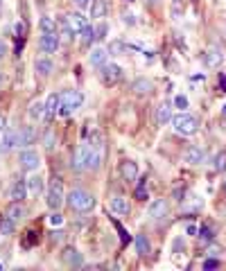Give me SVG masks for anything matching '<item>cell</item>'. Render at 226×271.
I'll return each mask as SVG.
<instances>
[{
    "instance_id": "e575fe53",
    "label": "cell",
    "mask_w": 226,
    "mask_h": 271,
    "mask_svg": "<svg viewBox=\"0 0 226 271\" xmlns=\"http://www.w3.org/2000/svg\"><path fill=\"white\" fill-rule=\"evenodd\" d=\"M213 238H215L213 228H210V226H201L199 228V239H204V242H213Z\"/></svg>"
},
{
    "instance_id": "f6af8a7d",
    "label": "cell",
    "mask_w": 226,
    "mask_h": 271,
    "mask_svg": "<svg viewBox=\"0 0 226 271\" xmlns=\"http://www.w3.org/2000/svg\"><path fill=\"white\" fill-rule=\"evenodd\" d=\"M61 239H64V233H61V231H54V233H52V242H61Z\"/></svg>"
},
{
    "instance_id": "60d3db41",
    "label": "cell",
    "mask_w": 226,
    "mask_h": 271,
    "mask_svg": "<svg viewBox=\"0 0 226 271\" xmlns=\"http://www.w3.org/2000/svg\"><path fill=\"white\" fill-rule=\"evenodd\" d=\"M50 224H52V226H61V224H64V217H61V212H52V215H50Z\"/></svg>"
},
{
    "instance_id": "7bdbcfd3",
    "label": "cell",
    "mask_w": 226,
    "mask_h": 271,
    "mask_svg": "<svg viewBox=\"0 0 226 271\" xmlns=\"http://www.w3.org/2000/svg\"><path fill=\"white\" fill-rule=\"evenodd\" d=\"M174 104L179 106V109H188V97H186V95H176Z\"/></svg>"
},
{
    "instance_id": "11a10c76",
    "label": "cell",
    "mask_w": 226,
    "mask_h": 271,
    "mask_svg": "<svg viewBox=\"0 0 226 271\" xmlns=\"http://www.w3.org/2000/svg\"><path fill=\"white\" fill-rule=\"evenodd\" d=\"M224 113H226V104H224Z\"/></svg>"
},
{
    "instance_id": "f546056e",
    "label": "cell",
    "mask_w": 226,
    "mask_h": 271,
    "mask_svg": "<svg viewBox=\"0 0 226 271\" xmlns=\"http://www.w3.org/2000/svg\"><path fill=\"white\" fill-rule=\"evenodd\" d=\"M14 228H16V222H12L9 217H2V219H0V233H2V235H9V233H14Z\"/></svg>"
},
{
    "instance_id": "f35d334b",
    "label": "cell",
    "mask_w": 226,
    "mask_h": 271,
    "mask_svg": "<svg viewBox=\"0 0 226 271\" xmlns=\"http://www.w3.org/2000/svg\"><path fill=\"white\" fill-rule=\"evenodd\" d=\"M82 34H84V43H86V46L95 41V34H93V27H86V30H84Z\"/></svg>"
},
{
    "instance_id": "7402d4cb",
    "label": "cell",
    "mask_w": 226,
    "mask_h": 271,
    "mask_svg": "<svg viewBox=\"0 0 226 271\" xmlns=\"http://www.w3.org/2000/svg\"><path fill=\"white\" fill-rule=\"evenodd\" d=\"M106 57H109V52H106L104 48H95V50L88 54V64H90V66L100 68V66H104V64H106Z\"/></svg>"
},
{
    "instance_id": "cb8c5ba5",
    "label": "cell",
    "mask_w": 226,
    "mask_h": 271,
    "mask_svg": "<svg viewBox=\"0 0 226 271\" xmlns=\"http://www.w3.org/2000/svg\"><path fill=\"white\" fill-rule=\"evenodd\" d=\"M136 251L140 258H147L149 253H152V244H149L147 235H136Z\"/></svg>"
},
{
    "instance_id": "db71d44e",
    "label": "cell",
    "mask_w": 226,
    "mask_h": 271,
    "mask_svg": "<svg viewBox=\"0 0 226 271\" xmlns=\"http://www.w3.org/2000/svg\"><path fill=\"white\" fill-rule=\"evenodd\" d=\"M224 192H226V181H224Z\"/></svg>"
},
{
    "instance_id": "44dd1931",
    "label": "cell",
    "mask_w": 226,
    "mask_h": 271,
    "mask_svg": "<svg viewBox=\"0 0 226 271\" xmlns=\"http://www.w3.org/2000/svg\"><path fill=\"white\" fill-rule=\"evenodd\" d=\"M172 120V106L168 104V102H163V104H158V109H156V122L161 127H165Z\"/></svg>"
},
{
    "instance_id": "ee69618b",
    "label": "cell",
    "mask_w": 226,
    "mask_h": 271,
    "mask_svg": "<svg viewBox=\"0 0 226 271\" xmlns=\"http://www.w3.org/2000/svg\"><path fill=\"white\" fill-rule=\"evenodd\" d=\"M116 228L120 231V235H122V244H127V242H129V238H127V231H124V228L118 224V222H116Z\"/></svg>"
},
{
    "instance_id": "2e32d148",
    "label": "cell",
    "mask_w": 226,
    "mask_h": 271,
    "mask_svg": "<svg viewBox=\"0 0 226 271\" xmlns=\"http://www.w3.org/2000/svg\"><path fill=\"white\" fill-rule=\"evenodd\" d=\"M18 147V131H7L5 138L0 140V152L2 154H9L12 149Z\"/></svg>"
},
{
    "instance_id": "681fc988",
    "label": "cell",
    "mask_w": 226,
    "mask_h": 271,
    "mask_svg": "<svg viewBox=\"0 0 226 271\" xmlns=\"http://www.w3.org/2000/svg\"><path fill=\"white\" fill-rule=\"evenodd\" d=\"M220 88H222V91H226V75H224V77H222V80H220Z\"/></svg>"
},
{
    "instance_id": "9c48e42d",
    "label": "cell",
    "mask_w": 226,
    "mask_h": 271,
    "mask_svg": "<svg viewBox=\"0 0 226 271\" xmlns=\"http://www.w3.org/2000/svg\"><path fill=\"white\" fill-rule=\"evenodd\" d=\"M168 212H170L168 199H154V201L149 204V217H152V219H163V217H168Z\"/></svg>"
},
{
    "instance_id": "4316f807",
    "label": "cell",
    "mask_w": 226,
    "mask_h": 271,
    "mask_svg": "<svg viewBox=\"0 0 226 271\" xmlns=\"http://www.w3.org/2000/svg\"><path fill=\"white\" fill-rule=\"evenodd\" d=\"M45 113V102H41V99H36V102H32L30 104V111H27V115L32 120H41Z\"/></svg>"
},
{
    "instance_id": "ba28073f",
    "label": "cell",
    "mask_w": 226,
    "mask_h": 271,
    "mask_svg": "<svg viewBox=\"0 0 226 271\" xmlns=\"http://www.w3.org/2000/svg\"><path fill=\"white\" fill-rule=\"evenodd\" d=\"M18 163L23 167V172H34L41 165V159H39V154L32 152V149H23L18 156Z\"/></svg>"
},
{
    "instance_id": "5bb4252c",
    "label": "cell",
    "mask_w": 226,
    "mask_h": 271,
    "mask_svg": "<svg viewBox=\"0 0 226 271\" xmlns=\"http://www.w3.org/2000/svg\"><path fill=\"white\" fill-rule=\"evenodd\" d=\"M27 192H30V188H27V181L18 179L12 183V190H9V199L12 201H23V199L27 197Z\"/></svg>"
},
{
    "instance_id": "7dc6e473",
    "label": "cell",
    "mask_w": 226,
    "mask_h": 271,
    "mask_svg": "<svg viewBox=\"0 0 226 271\" xmlns=\"http://www.w3.org/2000/svg\"><path fill=\"white\" fill-rule=\"evenodd\" d=\"M75 2H77L79 7H88L90 5V0H75Z\"/></svg>"
},
{
    "instance_id": "f1b7e54d",
    "label": "cell",
    "mask_w": 226,
    "mask_h": 271,
    "mask_svg": "<svg viewBox=\"0 0 226 271\" xmlns=\"http://www.w3.org/2000/svg\"><path fill=\"white\" fill-rule=\"evenodd\" d=\"M41 30L43 32H54L57 30V20L52 16H41Z\"/></svg>"
},
{
    "instance_id": "74e56055",
    "label": "cell",
    "mask_w": 226,
    "mask_h": 271,
    "mask_svg": "<svg viewBox=\"0 0 226 271\" xmlns=\"http://www.w3.org/2000/svg\"><path fill=\"white\" fill-rule=\"evenodd\" d=\"M43 143H45V149H52V147H54V143H57V138H54V133H52V131H48V133H45Z\"/></svg>"
},
{
    "instance_id": "ac0fdd59",
    "label": "cell",
    "mask_w": 226,
    "mask_h": 271,
    "mask_svg": "<svg viewBox=\"0 0 226 271\" xmlns=\"http://www.w3.org/2000/svg\"><path fill=\"white\" fill-rule=\"evenodd\" d=\"M183 160H186L188 165H199V163H204V149H199V147H188L186 154H183Z\"/></svg>"
},
{
    "instance_id": "f907efd6",
    "label": "cell",
    "mask_w": 226,
    "mask_h": 271,
    "mask_svg": "<svg viewBox=\"0 0 226 271\" xmlns=\"http://www.w3.org/2000/svg\"><path fill=\"white\" fill-rule=\"evenodd\" d=\"M5 50H7V46H5V41H0V57L5 54Z\"/></svg>"
},
{
    "instance_id": "1f68e13d",
    "label": "cell",
    "mask_w": 226,
    "mask_h": 271,
    "mask_svg": "<svg viewBox=\"0 0 226 271\" xmlns=\"http://www.w3.org/2000/svg\"><path fill=\"white\" fill-rule=\"evenodd\" d=\"M145 181H147V179H142L140 183L136 185V192H134V194H136V199H140V201L149 199V194H147V183H145Z\"/></svg>"
},
{
    "instance_id": "836d02e7",
    "label": "cell",
    "mask_w": 226,
    "mask_h": 271,
    "mask_svg": "<svg viewBox=\"0 0 226 271\" xmlns=\"http://www.w3.org/2000/svg\"><path fill=\"white\" fill-rule=\"evenodd\" d=\"M106 32H109L106 23H97V27L93 30V34H95V41H104V39H106Z\"/></svg>"
},
{
    "instance_id": "7c38bea8",
    "label": "cell",
    "mask_w": 226,
    "mask_h": 271,
    "mask_svg": "<svg viewBox=\"0 0 226 271\" xmlns=\"http://www.w3.org/2000/svg\"><path fill=\"white\" fill-rule=\"evenodd\" d=\"M66 23H68V27L72 30V34H82L88 27V23H86V18L82 16L79 12H72V14H68L66 16Z\"/></svg>"
},
{
    "instance_id": "8fae6325",
    "label": "cell",
    "mask_w": 226,
    "mask_h": 271,
    "mask_svg": "<svg viewBox=\"0 0 226 271\" xmlns=\"http://www.w3.org/2000/svg\"><path fill=\"white\" fill-rule=\"evenodd\" d=\"M39 46L45 54H52L59 48V36L54 32H43L41 34V39H39Z\"/></svg>"
},
{
    "instance_id": "5b68a950",
    "label": "cell",
    "mask_w": 226,
    "mask_h": 271,
    "mask_svg": "<svg viewBox=\"0 0 226 271\" xmlns=\"http://www.w3.org/2000/svg\"><path fill=\"white\" fill-rule=\"evenodd\" d=\"M100 80L106 86H113V84H118L122 80V68L118 64H104V66H100Z\"/></svg>"
},
{
    "instance_id": "9a60e30c",
    "label": "cell",
    "mask_w": 226,
    "mask_h": 271,
    "mask_svg": "<svg viewBox=\"0 0 226 271\" xmlns=\"http://www.w3.org/2000/svg\"><path fill=\"white\" fill-rule=\"evenodd\" d=\"M57 113H59V95H57V93H52L50 97L45 99V113H43V120H45V122H52Z\"/></svg>"
},
{
    "instance_id": "d6a6232c",
    "label": "cell",
    "mask_w": 226,
    "mask_h": 271,
    "mask_svg": "<svg viewBox=\"0 0 226 271\" xmlns=\"http://www.w3.org/2000/svg\"><path fill=\"white\" fill-rule=\"evenodd\" d=\"M102 133L100 131H93L90 133V149H97V152H102Z\"/></svg>"
},
{
    "instance_id": "d6986e66",
    "label": "cell",
    "mask_w": 226,
    "mask_h": 271,
    "mask_svg": "<svg viewBox=\"0 0 226 271\" xmlns=\"http://www.w3.org/2000/svg\"><path fill=\"white\" fill-rule=\"evenodd\" d=\"M111 210L116 212V215H127L129 212V199L122 197V194H116V197L111 199Z\"/></svg>"
},
{
    "instance_id": "30bf717a",
    "label": "cell",
    "mask_w": 226,
    "mask_h": 271,
    "mask_svg": "<svg viewBox=\"0 0 226 271\" xmlns=\"http://www.w3.org/2000/svg\"><path fill=\"white\" fill-rule=\"evenodd\" d=\"M61 260H64L68 267H75V269L84 265V258H82V253H79L75 246H66L64 253H61Z\"/></svg>"
},
{
    "instance_id": "ab89813d",
    "label": "cell",
    "mask_w": 226,
    "mask_h": 271,
    "mask_svg": "<svg viewBox=\"0 0 226 271\" xmlns=\"http://www.w3.org/2000/svg\"><path fill=\"white\" fill-rule=\"evenodd\" d=\"M122 23L124 25H136V16L131 12H122Z\"/></svg>"
},
{
    "instance_id": "b9f144b4",
    "label": "cell",
    "mask_w": 226,
    "mask_h": 271,
    "mask_svg": "<svg viewBox=\"0 0 226 271\" xmlns=\"http://www.w3.org/2000/svg\"><path fill=\"white\" fill-rule=\"evenodd\" d=\"M217 267H222V262L220 260H204V269H217Z\"/></svg>"
},
{
    "instance_id": "8992f818",
    "label": "cell",
    "mask_w": 226,
    "mask_h": 271,
    "mask_svg": "<svg viewBox=\"0 0 226 271\" xmlns=\"http://www.w3.org/2000/svg\"><path fill=\"white\" fill-rule=\"evenodd\" d=\"M201 59H204V66L206 68H220L224 64V50L220 46H208L204 50V57Z\"/></svg>"
},
{
    "instance_id": "bcb514c9",
    "label": "cell",
    "mask_w": 226,
    "mask_h": 271,
    "mask_svg": "<svg viewBox=\"0 0 226 271\" xmlns=\"http://www.w3.org/2000/svg\"><path fill=\"white\" fill-rule=\"evenodd\" d=\"M181 249H183V242H181V239H174V251L179 253Z\"/></svg>"
},
{
    "instance_id": "f5cc1de1",
    "label": "cell",
    "mask_w": 226,
    "mask_h": 271,
    "mask_svg": "<svg viewBox=\"0 0 226 271\" xmlns=\"http://www.w3.org/2000/svg\"><path fill=\"white\" fill-rule=\"evenodd\" d=\"M0 84H2V75H0Z\"/></svg>"
},
{
    "instance_id": "83f0119b",
    "label": "cell",
    "mask_w": 226,
    "mask_h": 271,
    "mask_svg": "<svg viewBox=\"0 0 226 271\" xmlns=\"http://www.w3.org/2000/svg\"><path fill=\"white\" fill-rule=\"evenodd\" d=\"M213 167H215V172H224L226 170V149H222V152L215 154Z\"/></svg>"
},
{
    "instance_id": "8d00e7d4",
    "label": "cell",
    "mask_w": 226,
    "mask_h": 271,
    "mask_svg": "<svg viewBox=\"0 0 226 271\" xmlns=\"http://www.w3.org/2000/svg\"><path fill=\"white\" fill-rule=\"evenodd\" d=\"M109 50H111L113 54H120V52H124V50H127V46H124V43H120V41H113Z\"/></svg>"
},
{
    "instance_id": "484cf974",
    "label": "cell",
    "mask_w": 226,
    "mask_h": 271,
    "mask_svg": "<svg viewBox=\"0 0 226 271\" xmlns=\"http://www.w3.org/2000/svg\"><path fill=\"white\" fill-rule=\"evenodd\" d=\"M34 68H36V73L41 75V77H48V75L52 73V61L50 59H45V57H39V59L34 61Z\"/></svg>"
},
{
    "instance_id": "d590c367",
    "label": "cell",
    "mask_w": 226,
    "mask_h": 271,
    "mask_svg": "<svg viewBox=\"0 0 226 271\" xmlns=\"http://www.w3.org/2000/svg\"><path fill=\"white\" fill-rule=\"evenodd\" d=\"M183 12H186V2H183V0H172V14H174L176 18H179Z\"/></svg>"
},
{
    "instance_id": "603a6c76",
    "label": "cell",
    "mask_w": 226,
    "mask_h": 271,
    "mask_svg": "<svg viewBox=\"0 0 226 271\" xmlns=\"http://www.w3.org/2000/svg\"><path fill=\"white\" fill-rule=\"evenodd\" d=\"M131 91L136 93V95H149V93L154 91V84H152V81L149 80H136L134 84H131Z\"/></svg>"
},
{
    "instance_id": "c3c4849f",
    "label": "cell",
    "mask_w": 226,
    "mask_h": 271,
    "mask_svg": "<svg viewBox=\"0 0 226 271\" xmlns=\"http://www.w3.org/2000/svg\"><path fill=\"white\" fill-rule=\"evenodd\" d=\"M7 127V120H5V115H0V131Z\"/></svg>"
},
{
    "instance_id": "d4e9b609",
    "label": "cell",
    "mask_w": 226,
    "mask_h": 271,
    "mask_svg": "<svg viewBox=\"0 0 226 271\" xmlns=\"http://www.w3.org/2000/svg\"><path fill=\"white\" fill-rule=\"evenodd\" d=\"M106 12H109V2L106 0H95L90 5V18H104Z\"/></svg>"
},
{
    "instance_id": "4fadbf2b",
    "label": "cell",
    "mask_w": 226,
    "mask_h": 271,
    "mask_svg": "<svg viewBox=\"0 0 226 271\" xmlns=\"http://www.w3.org/2000/svg\"><path fill=\"white\" fill-rule=\"evenodd\" d=\"M120 176H122L127 183H134L138 179V165H136L134 160H122L120 163Z\"/></svg>"
},
{
    "instance_id": "e0dca14e",
    "label": "cell",
    "mask_w": 226,
    "mask_h": 271,
    "mask_svg": "<svg viewBox=\"0 0 226 271\" xmlns=\"http://www.w3.org/2000/svg\"><path fill=\"white\" fill-rule=\"evenodd\" d=\"M36 129L34 127H30V125H25L23 129L18 131V147H27V145H32L34 140H36Z\"/></svg>"
},
{
    "instance_id": "816d5d0a",
    "label": "cell",
    "mask_w": 226,
    "mask_h": 271,
    "mask_svg": "<svg viewBox=\"0 0 226 271\" xmlns=\"http://www.w3.org/2000/svg\"><path fill=\"white\" fill-rule=\"evenodd\" d=\"M149 2H152V5H156V0H147V5H149Z\"/></svg>"
},
{
    "instance_id": "277c9868",
    "label": "cell",
    "mask_w": 226,
    "mask_h": 271,
    "mask_svg": "<svg viewBox=\"0 0 226 271\" xmlns=\"http://www.w3.org/2000/svg\"><path fill=\"white\" fill-rule=\"evenodd\" d=\"M48 206H50L52 210H59L61 208V204L66 201L64 197V185H61V181L59 179H52L50 181V188H48Z\"/></svg>"
},
{
    "instance_id": "7a4b0ae2",
    "label": "cell",
    "mask_w": 226,
    "mask_h": 271,
    "mask_svg": "<svg viewBox=\"0 0 226 271\" xmlns=\"http://www.w3.org/2000/svg\"><path fill=\"white\" fill-rule=\"evenodd\" d=\"M172 122H174L176 133H181V136H194L199 131V120L194 118L192 113H186V111L179 113V115L172 118Z\"/></svg>"
},
{
    "instance_id": "4dcf8cb0",
    "label": "cell",
    "mask_w": 226,
    "mask_h": 271,
    "mask_svg": "<svg viewBox=\"0 0 226 271\" xmlns=\"http://www.w3.org/2000/svg\"><path fill=\"white\" fill-rule=\"evenodd\" d=\"M27 188H30L32 194H41V190H43V181H41V176H34V179L27 181Z\"/></svg>"
},
{
    "instance_id": "3957f363",
    "label": "cell",
    "mask_w": 226,
    "mask_h": 271,
    "mask_svg": "<svg viewBox=\"0 0 226 271\" xmlns=\"http://www.w3.org/2000/svg\"><path fill=\"white\" fill-rule=\"evenodd\" d=\"M84 102V95L79 91H64L59 95V115H70Z\"/></svg>"
},
{
    "instance_id": "6da1fadb",
    "label": "cell",
    "mask_w": 226,
    "mask_h": 271,
    "mask_svg": "<svg viewBox=\"0 0 226 271\" xmlns=\"http://www.w3.org/2000/svg\"><path fill=\"white\" fill-rule=\"evenodd\" d=\"M66 204L70 206V210H75V212H88L95 208V197L88 190L75 188V190H70L66 194Z\"/></svg>"
},
{
    "instance_id": "ffe728a7",
    "label": "cell",
    "mask_w": 226,
    "mask_h": 271,
    "mask_svg": "<svg viewBox=\"0 0 226 271\" xmlns=\"http://www.w3.org/2000/svg\"><path fill=\"white\" fill-rule=\"evenodd\" d=\"M5 217H9L12 222H18V219L25 217V206H23V201H12L9 208L5 210Z\"/></svg>"
},
{
    "instance_id": "52a82bcc",
    "label": "cell",
    "mask_w": 226,
    "mask_h": 271,
    "mask_svg": "<svg viewBox=\"0 0 226 271\" xmlns=\"http://www.w3.org/2000/svg\"><path fill=\"white\" fill-rule=\"evenodd\" d=\"M90 154H93L90 145H82L77 152H75V156H72V167H75L77 172H84V170H88Z\"/></svg>"
}]
</instances>
